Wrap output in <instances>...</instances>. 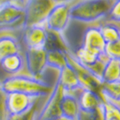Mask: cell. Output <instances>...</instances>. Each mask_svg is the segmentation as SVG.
<instances>
[{
	"label": "cell",
	"instance_id": "obj_14",
	"mask_svg": "<svg viewBox=\"0 0 120 120\" xmlns=\"http://www.w3.org/2000/svg\"><path fill=\"white\" fill-rule=\"evenodd\" d=\"M61 117L64 120H76L80 112L78 99L73 93L64 92L60 105Z\"/></svg>",
	"mask_w": 120,
	"mask_h": 120
},
{
	"label": "cell",
	"instance_id": "obj_10",
	"mask_svg": "<svg viewBox=\"0 0 120 120\" xmlns=\"http://www.w3.org/2000/svg\"><path fill=\"white\" fill-rule=\"evenodd\" d=\"M23 39L27 49H44L48 31L44 25L23 28Z\"/></svg>",
	"mask_w": 120,
	"mask_h": 120
},
{
	"label": "cell",
	"instance_id": "obj_18",
	"mask_svg": "<svg viewBox=\"0 0 120 120\" xmlns=\"http://www.w3.org/2000/svg\"><path fill=\"white\" fill-rule=\"evenodd\" d=\"M66 49H54L46 51V66L57 69L58 71L64 68L67 65Z\"/></svg>",
	"mask_w": 120,
	"mask_h": 120
},
{
	"label": "cell",
	"instance_id": "obj_26",
	"mask_svg": "<svg viewBox=\"0 0 120 120\" xmlns=\"http://www.w3.org/2000/svg\"><path fill=\"white\" fill-rule=\"evenodd\" d=\"M37 104L30 109L29 112L20 114V115H8L7 120H35V117L37 115Z\"/></svg>",
	"mask_w": 120,
	"mask_h": 120
},
{
	"label": "cell",
	"instance_id": "obj_23",
	"mask_svg": "<svg viewBox=\"0 0 120 120\" xmlns=\"http://www.w3.org/2000/svg\"><path fill=\"white\" fill-rule=\"evenodd\" d=\"M104 57L107 60H120V41L106 43Z\"/></svg>",
	"mask_w": 120,
	"mask_h": 120
},
{
	"label": "cell",
	"instance_id": "obj_24",
	"mask_svg": "<svg viewBox=\"0 0 120 120\" xmlns=\"http://www.w3.org/2000/svg\"><path fill=\"white\" fill-rule=\"evenodd\" d=\"M76 120H103L101 108L97 109V111H91V112L80 111Z\"/></svg>",
	"mask_w": 120,
	"mask_h": 120
},
{
	"label": "cell",
	"instance_id": "obj_6",
	"mask_svg": "<svg viewBox=\"0 0 120 120\" xmlns=\"http://www.w3.org/2000/svg\"><path fill=\"white\" fill-rule=\"evenodd\" d=\"M23 57L28 75L39 79L47 68L45 49H26Z\"/></svg>",
	"mask_w": 120,
	"mask_h": 120
},
{
	"label": "cell",
	"instance_id": "obj_15",
	"mask_svg": "<svg viewBox=\"0 0 120 120\" xmlns=\"http://www.w3.org/2000/svg\"><path fill=\"white\" fill-rule=\"evenodd\" d=\"M0 67L6 74L10 76L22 74L25 67L24 57L21 53L9 56L0 61Z\"/></svg>",
	"mask_w": 120,
	"mask_h": 120
},
{
	"label": "cell",
	"instance_id": "obj_19",
	"mask_svg": "<svg viewBox=\"0 0 120 120\" xmlns=\"http://www.w3.org/2000/svg\"><path fill=\"white\" fill-rule=\"evenodd\" d=\"M103 83H119L120 82V60H107L101 76Z\"/></svg>",
	"mask_w": 120,
	"mask_h": 120
},
{
	"label": "cell",
	"instance_id": "obj_13",
	"mask_svg": "<svg viewBox=\"0 0 120 120\" xmlns=\"http://www.w3.org/2000/svg\"><path fill=\"white\" fill-rule=\"evenodd\" d=\"M57 80L65 93H73L78 89H81V90L83 89L76 74L72 70V68L68 65V64L61 71H59Z\"/></svg>",
	"mask_w": 120,
	"mask_h": 120
},
{
	"label": "cell",
	"instance_id": "obj_30",
	"mask_svg": "<svg viewBox=\"0 0 120 120\" xmlns=\"http://www.w3.org/2000/svg\"><path fill=\"white\" fill-rule=\"evenodd\" d=\"M2 34V30H0V35H1Z\"/></svg>",
	"mask_w": 120,
	"mask_h": 120
},
{
	"label": "cell",
	"instance_id": "obj_29",
	"mask_svg": "<svg viewBox=\"0 0 120 120\" xmlns=\"http://www.w3.org/2000/svg\"><path fill=\"white\" fill-rule=\"evenodd\" d=\"M6 2H7V1H0V8H1L2 6H4V5L6 4Z\"/></svg>",
	"mask_w": 120,
	"mask_h": 120
},
{
	"label": "cell",
	"instance_id": "obj_9",
	"mask_svg": "<svg viewBox=\"0 0 120 120\" xmlns=\"http://www.w3.org/2000/svg\"><path fill=\"white\" fill-rule=\"evenodd\" d=\"M25 13L14 7L9 1L0 8V30L13 28L23 23Z\"/></svg>",
	"mask_w": 120,
	"mask_h": 120
},
{
	"label": "cell",
	"instance_id": "obj_25",
	"mask_svg": "<svg viewBox=\"0 0 120 120\" xmlns=\"http://www.w3.org/2000/svg\"><path fill=\"white\" fill-rule=\"evenodd\" d=\"M107 16H109V19L112 23L118 24L120 22V1L117 0V1L113 2Z\"/></svg>",
	"mask_w": 120,
	"mask_h": 120
},
{
	"label": "cell",
	"instance_id": "obj_17",
	"mask_svg": "<svg viewBox=\"0 0 120 120\" xmlns=\"http://www.w3.org/2000/svg\"><path fill=\"white\" fill-rule=\"evenodd\" d=\"M18 53H20V45L16 38L7 33L0 35V61Z\"/></svg>",
	"mask_w": 120,
	"mask_h": 120
},
{
	"label": "cell",
	"instance_id": "obj_16",
	"mask_svg": "<svg viewBox=\"0 0 120 120\" xmlns=\"http://www.w3.org/2000/svg\"><path fill=\"white\" fill-rule=\"evenodd\" d=\"M99 94L104 102L120 108V82L101 84L99 88Z\"/></svg>",
	"mask_w": 120,
	"mask_h": 120
},
{
	"label": "cell",
	"instance_id": "obj_5",
	"mask_svg": "<svg viewBox=\"0 0 120 120\" xmlns=\"http://www.w3.org/2000/svg\"><path fill=\"white\" fill-rule=\"evenodd\" d=\"M64 94V90L57 80L53 86L52 91L48 95L46 103L42 106L41 111L38 112L35 120H45V119H54L61 117L60 105Z\"/></svg>",
	"mask_w": 120,
	"mask_h": 120
},
{
	"label": "cell",
	"instance_id": "obj_12",
	"mask_svg": "<svg viewBox=\"0 0 120 120\" xmlns=\"http://www.w3.org/2000/svg\"><path fill=\"white\" fill-rule=\"evenodd\" d=\"M77 99L80 111L85 112L97 111L101 108L104 102L99 92H95L89 89H82Z\"/></svg>",
	"mask_w": 120,
	"mask_h": 120
},
{
	"label": "cell",
	"instance_id": "obj_21",
	"mask_svg": "<svg viewBox=\"0 0 120 120\" xmlns=\"http://www.w3.org/2000/svg\"><path fill=\"white\" fill-rule=\"evenodd\" d=\"M100 33L102 35V38L106 43H111L120 41V33L118 24L109 22L106 23L105 25L99 26Z\"/></svg>",
	"mask_w": 120,
	"mask_h": 120
},
{
	"label": "cell",
	"instance_id": "obj_4",
	"mask_svg": "<svg viewBox=\"0 0 120 120\" xmlns=\"http://www.w3.org/2000/svg\"><path fill=\"white\" fill-rule=\"evenodd\" d=\"M70 2H58L48 14L44 26L47 31L61 35L67 28L70 21Z\"/></svg>",
	"mask_w": 120,
	"mask_h": 120
},
{
	"label": "cell",
	"instance_id": "obj_22",
	"mask_svg": "<svg viewBox=\"0 0 120 120\" xmlns=\"http://www.w3.org/2000/svg\"><path fill=\"white\" fill-rule=\"evenodd\" d=\"M101 113L103 120H120V108L109 103L103 102L101 106Z\"/></svg>",
	"mask_w": 120,
	"mask_h": 120
},
{
	"label": "cell",
	"instance_id": "obj_28",
	"mask_svg": "<svg viewBox=\"0 0 120 120\" xmlns=\"http://www.w3.org/2000/svg\"><path fill=\"white\" fill-rule=\"evenodd\" d=\"M45 120H64L62 117H59V118H54V119H45Z\"/></svg>",
	"mask_w": 120,
	"mask_h": 120
},
{
	"label": "cell",
	"instance_id": "obj_11",
	"mask_svg": "<svg viewBox=\"0 0 120 120\" xmlns=\"http://www.w3.org/2000/svg\"><path fill=\"white\" fill-rule=\"evenodd\" d=\"M83 47L91 50L104 57L106 42L100 33L99 26H90L86 28L83 38Z\"/></svg>",
	"mask_w": 120,
	"mask_h": 120
},
{
	"label": "cell",
	"instance_id": "obj_27",
	"mask_svg": "<svg viewBox=\"0 0 120 120\" xmlns=\"http://www.w3.org/2000/svg\"><path fill=\"white\" fill-rule=\"evenodd\" d=\"M14 7L17 8L18 10H21V11H25L27 3H28V0H15V1H9Z\"/></svg>",
	"mask_w": 120,
	"mask_h": 120
},
{
	"label": "cell",
	"instance_id": "obj_7",
	"mask_svg": "<svg viewBox=\"0 0 120 120\" xmlns=\"http://www.w3.org/2000/svg\"><path fill=\"white\" fill-rule=\"evenodd\" d=\"M37 99L20 93L5 94V109L8 115H20L29 112L36 104Z\"/></svg>",
	"mask_w": 120,
	"mask_h": 120
},
{
	"label": "cell",
	"instance_id": "obj_8",
	"mask_svg": "<svg viewBox=\"0 0 120 120\" xmlns=\"http://www.w3.org/2000/svg\"><path fill=\"white\" fill-rule=\"evenodd\" d=\"M66 57H67V64L72 68V70L76 74L80 84L83 89H89L95 92H99V88L101 86L98 80H96L93 76H91L86 69L80 64L73 56V53L69 49H66Z\"/></svg>",
	"mask_w": 120,
	"mask_h": 120
},
{
	"label": "cell",
	"instance_id": "obj_3",
	"mask_svg": "<svg viewBox=\"0 0 120 120\" xmlns=\"http://www.w3.org/2000/svg\"><path fill=\"white\" fill-rule=\"evenodd\" d=\"M57 1L48 0H28L25 9V15L22 23V28H27L37 25H44L46 17L51 11V9Z\"/></svg>",
	"mask_w": 120,
	"mask_h": 120
},
{
	"label": "cell",
	"instance_id": "obj_2",
	"mask_svg": "<svg viewBox=\"0 0 120 120\" xmlns=\"http://www.w3.org/2000/svg\"><path fill=\"white\" fill-rule=\"evenodd\" d=\"M114 1L85 0L75 2L70 6V20L84 23L96 22L106 17Z\"/></svg>",
	"mask_w": 120,
	"mask_h": 120
},
{
	"label": "cell",
	"instance_id": "obj_1",
	"mask_svg": "<svg viewBox=\"0 0 120 120\" xmlns=\"http://www.w3.org/2000/svg\"><path fill=\"white\" fill-rule=\"evenodd\" d=\"M52 88L48 83L24 73L9 76L0 83V89L4 94L20 93L34 98L49 95Z\"/></svg>",
	"mask_w": 120,
	"mask_h": 120
},
{
	"label": "cell",
	"instance_id": "obj_20",
	"mask_svg": "<svg viewBox=\"0 0 120 120\" xmlns=\"http://www.w3.org/2000/svg\"><path fill=\"white\" fill-rule=\"evenodd\" d=\"M73 56L76 59V61L80 64H82L84 66L91 65V64H95L96 62H98L100 59L105 58L101 55H99L98 53L93 52L91 50H88L83 46L80 47L76 51V53H73Z\"/></svg>",
	"mask_w": 120,
	"mask_h": 120
}]
</instances>
